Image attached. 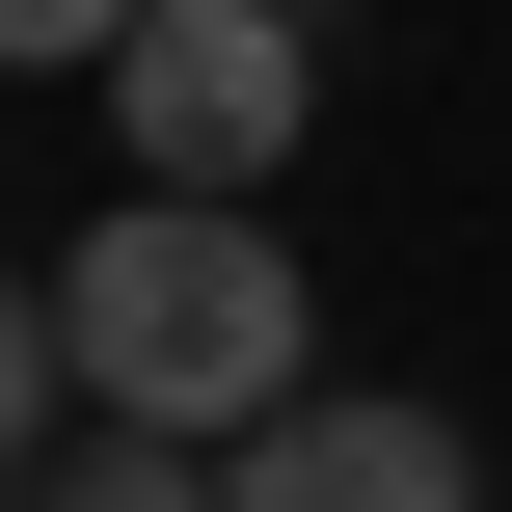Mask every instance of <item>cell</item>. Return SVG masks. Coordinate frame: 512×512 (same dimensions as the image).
Returning a JSON list of instances; mask_svg holds the SVG:
<instances>
[{"mask_svg": "<svg viewBox=\"0 0 512 512\" xmlns=\"http://www.w3.org/2000/svg\"><path fill=\"white\" fill-rule=\"evenodd\" d=\"M135 27H162V0H0V54H27V81H108Z\"/></svg>", "mask_w": 512, "mask_h": 512, "instance_id": "cell-5", "label": "cell"}, {"mask_svg": "<svg viewBox=\"0 0 512 512\" xmlns=\"http://www.w3.org/2000/svg\"><path fill=\"white\" fill-rule=\"evenodd\" d=\"M216 512H486V459H459V405H405V378H297V405L216 459Z\"/></svg>", "mask_w": 512, "mask_h": 512, "instance_id": "cell-3", "label": "cell"}, {"mask_svg": "<svg viewBox=\"0 0 512 512\" xmlns=\"http://www.w3.org/2000/svg\"><path fill=\"white\" fill-rule=\"evenodd\" d=\"M297 27H324V0H297Z\"/></svg>", "mask_w": 512, "mask_h": 512, "instance_id": "cell-6", "label": "cell"}, {"mask_svg": "<svg viewBox=\"0 0 512 512\" xmlns=\"http://www.w3.org/2000/svg\"><path fill=\"white\" fill-rule=\"evenodd\" d=\"M27 512H216V459H189V432H108V405H81V459H54Z\"/></svg>", "mask_w": 512, "mask_h": 512, "instance_id": "cell-4", "label": "cell"}, {"mask_svg": "<svg viewBox=\"0 0 512 512\" xmlns=\"http://www.w3.org/2000/svg\"><path fill=\"white\" fill-rule=\"evenodd\" d=\"M297 378H324V297H297V243L243 189H135L27 297V405H108V432H189V459H243Z\"/></svg>", "mask_w": 512, "mask_h": 512, "instance_id": "cell-1", "label": "cell"}, {"mask_svg": "<svg viewBox=\"0 0 512 512\" xmlns=\"http://www.w3.org/2000/svg\"><path fill=\"white\" fill-rule=\"evenodd\" d=\"M297 108H324V27H297V0H162V27L108 54L135 189H270V162H297Z\"/></svg>", "mask_w": 512, "mask_h": 512, "instance_id": "cell-2", "label": "cell"}]
</instances>
